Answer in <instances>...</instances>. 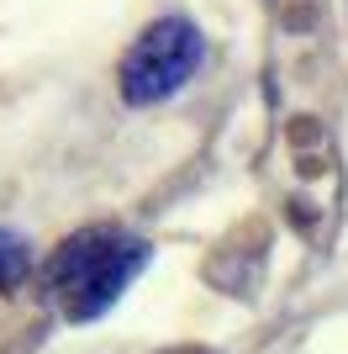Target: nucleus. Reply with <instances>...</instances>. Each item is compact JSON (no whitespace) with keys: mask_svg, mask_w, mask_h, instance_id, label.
Listing matches in <instances>:
<instances>
[{"mask_svg":"<svg viewBox=\"0 0 348 354\" xmlns=\"http://www.w3.org/2000/svg\"><path fill=\"white\" fill-rule=\"evenodd\" d=\"M27 270H32V249H27V238L11 233V227H0V296H11L16 286L27 281Z\"/></svg>","mask_w":348,"mask_h":354,"instance_id":"7ed1b4c3","label":"nucleus"},{"mask_svg":"<svg viewBox=\"0 0 348 354\" xmlns=\"http://www.w3.org/2000/svg\"><path fill=\"white\" fill-rule=\"evenodd\" d=\"M164 354H217V349H195V344H180V349H164Z\"/></svg>","mask_w":348,"mask_h":354,"instance_id":"20e7f679","label":"nucleus"},{"mask_svg":"<svg viewBox=\"0 0 348 354\" xmlns=\"http://www.w3.org/2000/svg\"><path fill=\"white\" fill-rule=\"evenodd\" d=\"M148 254H153L148 238L127 233L116 222H90L79 233H69L48 259V291H53L58 312L69 323H95L143 275Z\"/></svg>","mask_w":348,"mask_h":354,"instance_id":"f257e3e1","label":"nucleus"},{"mask_svg":"<svg viewBox=\"0 0 348 354\" xmlns=\"http://www.w3.org/2000/svg\"><path fill=\"white\" fill-rule=\"evenodd\" d=\"M206 64V37L195 21L185 16H159L153 27L137 32V43L122 53L116 69V90L127 106H159L169 95L195 80V69Z\"/></svg>","mask_w":348,"mask_h":354,"instance_id":"f03ea898","label":"nucleus"}]
</instances>
